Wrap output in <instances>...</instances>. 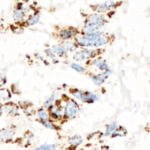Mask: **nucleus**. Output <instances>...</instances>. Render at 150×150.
Returning <instances> with one entry per match:
<instances>
[{"mask_svg":"<svg viewBox=\"0 0 150 150\" xmlns=\"http://www.w3.org/2000/svg\"><path fill=\"white\" fill-rule=\"evenodd\" d=\"M60 44L65 47L68 52H76L77 49L80 48L74 39L61 41Z\"/></svg>","mask_w":150,"mask_h":150,"instance_id":"13","label":"nucleus"},{"mask_svg":"<svg viewBox=\"0 0 150 150\" xmlns=\"http://www.w3.org/2000/svg\"><path fill=\"white\" fill-rule=\"evenodd\" d=\"M57 94L56 93H53L51 96H50L47 99H46V100L43 102V107L45 109H47L50 106H51L53 105L55 102H56V98H57Z\"/></svg>","mask_w":150,"mask_h":150,"instance_id":"22","label":"nucleus"},{"mask_svg":"<svg viewBox=\"0 0 150 150\" xmlns=\"http://www.w3.org/2000/svg\"><path fill=\"white\" fill-rule=\"evenodd\" d=\"M52 49L57 57H58L62 58H64L68 57V52L65 49V47L60 43L58 45H54L52 47Z\"/></svg>","mask_w":150,"mask_h":150,"instance_id":"17","label":"nucleus"},{"mask_svg":"<svg viewBox=\"0 0 150 150\" xmlns=\"http://www.w3.org/2000/svg\"><path fill=\"white\" fill-rule=\"evenodd\" d=\"M105 52V49L100 48H82L76 51L73 56V59L76 62L87 61L101 57Z\"/></svg>","mask_w":150,"mask_h":150,"instance_id":"3","label":"nucleus"},{"mask_svg":"<svg viewBox=\"0 0 150 150\" xmlns=\"http://www.w3.org/2000/svg\"><path fill=\"white\" fill-rule=\"evenodd\" d=\"M3 112L8 116L15 117L19 114L20 106L17 103L8 102L2 105Z\"/></svg>","mask_w":150,"mask_h":150,"instance_id":"10","label":"nucleus"},{"mask_svg":"<svg viewBox=\"0 0 150 150\" xmlns=\"http://www.w3.org/2000/svg\"><path fill=\"white\" fill-rule=\"evenodd\" d=\"M4 29H5V27H4V24L1 21H0V32L3 31L4 30Z\"/></svg>","mask_w":150,"mask_h":150,"instance_id":"29","label":"nucleus"},{"mask_svg":"<svg viewBox=\"0 0 150 150\" xmlns=\"http://www.w3.org/2000/svg\"><path fill=\"white\" fill-rule=\"evenodd\" d=\"M83 141L82 137L80 135H73L70 137L68 140L69 144L73 147H77L80 145Z\"/></svg>","mask_w":150,"mask_h":150,"instance_id":"20","label":"nucleus"},{"mask_svg":"<svg viewBox=\"0 0 150 150\" xmlns=\"http://www.w3.org/2000/svg\"><path fill=\"white\" fill-rule=\"evenodd\" d=\"M70 68L75 70L76 72L80 73H87V69L86 68L77 63H72L70 64Z\"/></svg>","mask_w":150,"mask_h":150,"instance_id":"23","label":"nucleus"},{"mask_svg":"<svg viewBox=\"0 0 150 150\" xmlns=\"http://www.w3.org/2000/svg\"><path fill=\"white\" fill-rule=\"evenodd\" d=\"M80 30L73 26H65L59 28L54 33V36L59 39L61 41L73 39L79 33Z\"/></svg>","mask_w":150,"mask_h":150,"instance_id":"5","label":"nucleus"},{"mask_svg":"<svg viewBox=\"0 0 150 150\" xmlns=\"http://www.w3.org/2000/svg\"><path fill=\"white\" fill-rule=\"evenodd\" d=\"M3 110H2V105H0V115L3 113Z\"/></svg>","mask_w":150,"mask_h":150,"instance_id":"30","label":"nucleus"},{"mask_svg":"<svg viewBox=\"0 0 150 150\" xmlns=\"http://www.w3.org/2000/svg\"><path fill=\"white\" fill-rule=\"evenodd\" d=\"M126 133L124 131H123V130H121V128L116 130L114 131L113 133V135L115 136H120V137H122L124 136L125 135Z\"/></svg>","mask_w":150,"mask_h":150,"instance_id":"28","label":"nucleus"},{"mask_svg":"<svg viewBox=\"0 0 150 150\" xmlns=\"http://www.w3.org/2000/svg\"><path fill=\"white\" fill-rule=\"evenodd\" d=\"M87 75L89 76V78L91 80V81L93 82V83L96 85V86H101L102 84H103L106 79L103 76H102L101 75V74L99 73H97V74H95V73H93V72H87Z\"/></svg>","mask_w":150,"mask_h":150,"instance_id":"15","label":"nucleus"},{"mask_svg":"<svg viewBox=\"0 0 150 150\" xmlns=\"http://www.w3.org/2000/svg\"><path fill=\"white\" fill-rule=\"evenodd\" d=\"M44 52H45V55L47 56V57H48L49 58H50L52 61L54 63L57 64L59 62V61L57 57L54 54L52 48H47V49H45Z\"/></svg>","mask_w":150,"mask_h":150,"instance_id":"21","label":"nucleus"},{"mask_svg":"<svg viewBox=\"0 0 150 150\" xmlns=\"http://www.w3.org/2000/svg\"><path fill=\"white\" fill-rule=\"evenodd\" d=\"M123 4L122 1H114L109 0L102 3L90 5V8L95 13L107 14L116 11Z\"/></svg>","mask_w":150,"mask_h":150,"instance_id":"4","label":"nucleus"},{"mask_svg":"<svg viewBox=\"0 0 150 150\" xmlns=\"http://www.w3.org/2000/svg\"><path fill=\"white\" fill-rule=\"evenodd\" d=\"M15 134V130L12 126L0 128V141L7 142L13 140Z\"/></svg>","mask_w":150,"mask_h":150,"instance_id":"12","label":"nucleus"},{"mask_svg":"<svg viewBox=\"0 0 150 150\" xmlns=\"http://www.w3.org/2000/svg\"><path fill=\"white\" fill-rule=\"evenodd\" d=\"M18 106L21 107L24 113L27 116H32L34 113V109L31 103L27 101H20L18 102Z\"/></svg>","mask_w":150,"mask_h":150,"instance_id":"16","label":"nucleus"},{"mask_svg":"<svg viewBox=\"0 0 150 150\" xmlns=\"http://www.w3.org/2000/svg\"><path fill=\"white\" fill-rule=\"evenodd\" d=\"M36 115L38 118L39 119L40 122L50 120L49 114L47 110L45 108H40L36 112Z\"/></svg>","mask_w":150,"mask_h":150,"instance_id":"19","label":"nucleus"},{"mask_svg":"<svg viewBox=\"0 0 150 150\" xmlns=\"http://www.w3.org/2000/svg\"><path fill=\"white\" fill-rule=\"evenodd\" d=\"M12 97L11 91L7 88H0V101L8 102Z\"/></svg>","mask_w":150,"mask_h":150,"instance_id":"18","label":"nucleus"},{"mask_svg":"<svg viewBox=\"0 0 150 150\" xmlns=\"http://www.w3.org/2000/svg\"><path fill=\"white\" fill-rule=\"evenodd\" d=\"M116 11L107 14L93 13L87 15L83 21V25L80 30L81 34H89L100 31L103 27L106 25L110 19L114 14Z\"/></svg>","mask_w":150,"mask_h":150,"instance_id":"2","label":"nucleus"},{"mask_svg":"<svg viewBox=\"0 0 150 150\" xmlns=\"http://www.w3.org/2000/svg\"><path fill=\"white\" fill-rule=\"evenodd\" d=\"M74 40L80 48H100L111 45L115 39L114 34L107 32L98 31L89 34H77Z\"/></svg>","mask_w":150,"mask_h":150,"instance_id":"1","label":"nucleus"},{"mask_svg":"<svg viewBox=\"0 0 150 150\" xmlns=\"http://www.w3.org/2000/svg\"><path fill=\"white\" fill-rule=\"evenodd\" d=\"M40 18V15L39 11H36V12H34L33 14L29 15L25 21L18 24L15 23V24L18 25V27H20V28L33 26L39 23Z\"/></svg>","mask_w":150,"mask_h":150,"instance_id":"11","label":"nucleus"},{"mask_svg":"<svg viewBox=\"0 0 150 150\" xmlns=\"http://www.w3.org/2000/svg\"><path fill=\"white\" fill-rule=\"evenodd\" d=\"M57 147L54 144H45L37 147L35 150H57Z\"/></svg>","mask_w":150,"mask_h":150,"instance_id":"24","label":"nucleus"},{"mask_svg":"<svg viewBox=\"0 0 150 150\" xmlns=\"http://www.w3.org/2000/svg\"><path fill=\"white\" fill-rule=\"evenodd\" d=\"M47 112L49 117L55 120H59L64 117V108L61 106V104L55 103L47 108Z\"/></svg>","mask_w":150,"mask_h":150,"instance_id":"9","label":"nucleus"},{"mask_svg":"<svg viewBox=\"0 0 150 150\" xmlns=\"http://www.w3.org/2000/svg\"><path fill=\"white\" fill-rule=\"evenodd\" d=\"M27 14L25 11L16 8L13 13V18L15 23H21L25 21L28 18Z\"/></svg>","mask_w":150,"mask_h":150,"instance_id":"14","label":"nucleus"},{"mask_svg":"<svg viewBox=\"0 0 150 150\" xmlns=\"http://www.w3.org/2000/svg\"><path fill=\"white\" fill-rule=\"evenodd\" d=\"M41 123L46 128H48V129H50V130L55 129V125L54 124L53 121H52L51 120H47V121H45L41 122Z\"/></svg>","mask_w":150,"mask_h":150,"instance_id":"25","label":"nucleus"},{"mask_svg":"<svg viewBox=\"0 0 150 150\" xmlns=\"http://www.w3.org/2000/svg\"><path fill=\"white\" fill-rule=\"evenodd\" d=\"M85 65L87 67H94L99 70L100 72L110 69L106 61L103 59L101 57L86 61Z\"/></svg>","mask_w":150,"mask_h":150,"instance_id":"8","label":"nucleus"},{"mask_svg":"<svg viewBox=\"0 0 150 150\" xmlns=\"http://www.w3.org/2000/svg\"><path fill=\"white\" fill-rule=\"evenodd\" d=\"M7 83V78L0 72V88H1Z\"/></svg>","mask_w":150,"mask_h":150,"instance_id":"27","label":"nucleus"},{"mask_svg":"<svg viewBox=\"0 0 150 150\" xmlns=\"http://www.w3.org/2000/svg\"><path fill=\"white\" fill-rule=\"evenodd\" d=\"M117 123L114 122L113 123H112L109 125H108L107 127H106V132H108V133H111L114 130H116V129L117 128Z\"/></svg>","mask_w":150,"mask_h":150,"instance_id":"26","label":"nucleus"},{"mask_svg":"<svg viewBox=\"0 0 150 150\" xmlns=\"http://www.w3.org/2000/svg\"><path fill=\"white\" fill-rule=\"evenodd\" d=\"M69 92L75 98L84 103L90 104L98 100V96L96 94L89 91H82L76 88L70 89Z\"/></svg>","mask_w":150,"mask_h":150,"instance_id":"6","label":"nucleus"},{"mask_svg":"<svg viewBox=\"0 0 150 150\" xmlns=\"http://www.w3.org/2000/svg\"><path fill=\"white\" fill-rule=\"evenodd\" d=\"M79 111L77 103L72 98H68L64 106V117L69 119L76 117Z\"/></svg>","mask_w":150,"mask_h":150,"instance_id":"7","label":"nucleus"}]
</instances>
